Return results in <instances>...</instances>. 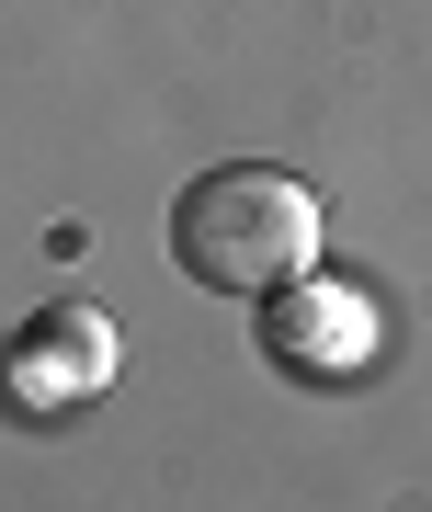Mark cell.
Returning <instances> with one entry per match:
<instances>
[{
	"label": "cell",
	"instance_id": "1",
	"mask_svg": "<svg viewBox=\"0 0 432 512\" xmlns=\"http://www.w3.org/2000/svg\"><path fill=\"white\" fill-rule=\"evenodd\" d=\"M171 262L205 296H273V285L319 274V194L296 171H262V160L194 171L171 205Z\"/></svg>",
	"mask_w": 432,
	"mask_h": 512
},
{
	"label": "cell",
	"instance_id": "2",
	"mask_svg": "<svg viewBox=\"0 0 432 512\" xmlns=\"http://www.w3.org/2000/svg\"><path fill=\"white\" fill-rule=\"evenodd\" d=\"M103 387H114L103 308H46L12 353H0V399L12 410H80V399H103Z\"/></svg>",
	"mask_w": 432,
	"mask_h": 512
},
{
	"label": "cell",
	"instance_id": "3",
	"mask_svg": "<svg viewBox=\"0 0 432 512\" xmlns=\"http://www.w3.org/2000/svg\"><path fill=\"white\" fill-rule=\"evenodd\" d=\"M364 342H376V308H364L353 285L296 274V285H273V308H262V353L285 376H353Z\"/></svg>",
	"mask_w": 432,
	"mask_h": 512
}]
</instances>
